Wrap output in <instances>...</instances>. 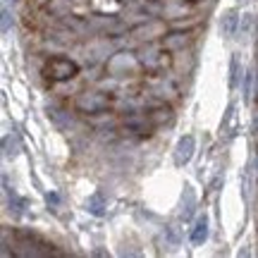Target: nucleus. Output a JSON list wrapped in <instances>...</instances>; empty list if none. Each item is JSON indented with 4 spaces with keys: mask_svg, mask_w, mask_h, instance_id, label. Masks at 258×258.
I'll return each instance as SVG.
<instances>
[{
    "mask_svg": "<svg viewBox=\"0 0 258 258\" xmlns=\"http://www.w3.org/2000/svg\"><path fill=\"white\" fill-rule=\"evenodd\" d=\"M108 103H110V98L103 93H84L79 98V108L86 112H101L103 108H108Z\"/></svg>",
    "mask_w": 258,
    "mask_h": 258,
    "instance_id": "f03ea898",
    "label": "nucleus"
},
{
    "mask_svg": "<svg viewBox=\"0 0 258 258\" xmlns=\"http://www.w3.org/2000/svg\"><path fill=\"white\" fill-rule=\"evenodd\" d=\"M46 77L50 82H64V79H72L74 74L79 72V67L72 62V60H64V57H53L50 62L46 64Z\"/></svg>",
    "mask_w": 258,
    "mask_h": 258,
    "instance_id": "f257e3e1",
    "label": "nucleus"
},
{
    "mask_svg": "<svg viewBox=\"0 0 258 258\" xmlns=\"http://www.w3.org/2000/svg\"><path fill=\"white\" fill-rule=\"evenodd\" d=\"M172 115H170V108H156L153 112H148V120L151 124H163L165 120H170Z\"/></svg>",
    "mask_w": 258,
    "mask_h": 258,
    "instance_id": "7ed1b4c3",
    "label": "nucleus"
}]
</instances>
